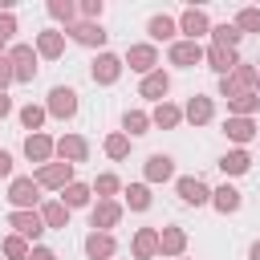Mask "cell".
Returning <instances> with one entry per match:
<instances>
[{
	"instance_id": "ac0fdd59",
	"label": "cell",
	"mask_w": 260,
	"mask_h": 260,
	"mask_svg": "<svg viewBox=\"0 0 260 260\" xmlns=\"http://www.w3.org/2000/svg\"><path fill=\"white\" fill-rule=\"evenodd\" d=\"M207 61H211V69H215V73H223V77L240 65V61H236V49H219V45H211V49H207Z\"/></svg>"
},
{
	"instance_id": "cb8c5ba5",
	"label": "cell",
	"mask_w": 260,
	"mask_h": 260,
	"mask_svg": "<svg viewBox=\"0 0 260 260\" xmlns=\"http://www.w3.org/2000/svg\"><path fill=\"white\" fill-rule=\"evenodd\" d=\"M167 89H171V77L167 73H146L142 77V98H167Z\"/></svg>"
},
{
	"instance_id": "5b68a950",
	"label": "cell",
	"mask_w": 260,
	"mask_h": 260,
	"mask_svg": "<svg viewBox=\"0 0 260 260\" xmlns=\"http://www.w3.org/2000/svg\"><path fill=\"white\" fill-rule=\"evenodd\" d=\"M49 114H53V118H73V114H77V93H73L69 85H57V89L49 93Z\"/></svg>"
},
{
	"instance_id": "e575fe53",
	"label": "cell",
	"mask_w": 260,
	"mask_h": 260,
	"mask_svg": "<svg viewBox=\"0 0 260 260\" xmlns=\"http://www.w3.org/2000/svg\"><path fill=\"white\" fill-rule=\"evenodd\" d=\"M256 106H260V93H244V98L228 102V110H236V118H248V114H252Z\"/></svg>"
},
{
	"instance_id": "f6af8a7d",
	"label": "cell",
	"mask_w": 260,
	"mask_h": 260,
	"mask_svg": "<svg viewBox=\"0 0 260 260\" xmlns=\"http://www.w3.org/2000/svg\"><path fill=\"white\" fill-rule=\"evenodd\" d=\"M28 260H57V256H53L49 248H32V252H28Z\"/></svg>"
},
{
	"instance_id": "9a60e30c",
	"label": "cell",
	"mask_w": 260,
	"mask_h": 260,
	"mask_svg": "<svg viewBox=\"0 0 260 260\" xmlns=\"http://www.w3.org/2000/svg\"><path fill=\"white\" fill-rule=\"evenodd\" d=\"M179 28L187 32V41H195L199 32H207V12H203V8H187V12L179 16Z\"/></svg>"
},
{
	"instance_id": "52a82bcc",
	"label": "cell",
	"mask_w": 260,
	"mask_h": 260,
	"mask_svg": "<svg viewBox=\"0 0 260 260\" xmlns=\"http://www.w3.org/2000/svg\"><path fill=\"white\" fill-rule=\"evenodd\" d=\"M118 219H122V207H118L114 199H102V203L89 211V228H93V232H106V228H114Z\"/></svg>"
},
{
	"instance_id": "4316f807",
	"label": "cell",
	"mask_w": 260,
	"mask_h": 260,
	"mask_svg": "<svg viewBox=\"0 0 260 260\" xmlns=\"http://www.w3.org/2000/svg\"><path fill=\"white\" fill-rule=\"evenodd\" d=\"M211 203L228 215V211H240V191L236 187H219V191H211Z\"/></svg>"
},
{
	"instance_id": "681fc988",
	"label": "cell",
	"mask_w": 260,
	"mask_h": 260,
	"mask_svg": "<svg viewBox=\"0 0 260 260\" xmlns=\"http://www.w3.org/2000/svg\"><path fill=\"white\" fill-rule=\"evenodd\" d=\"M256 85H260V81H256Z\"/></svg>"
},
{
	"instance_id": "83f0119b",
	"label": "cell",
	"mask_w": 260,
	"mask_h": 260,
	"mask_svg": "<svg viewBox=\"0 0 260 260\" xmlns=\"http://www.w3.org/2000/svg\"><path fill=\"white\" fill-rule=\"evenodd\" d=\"M41 219H45V228H65V223H69V207H65V203H45Z\"/></svg>"
},
{
	"instance_id": "30bf717a",
	"label": "cell",
	"mask_w": 260,
	"mask_h": 260,
	"mask_svg": "<svg viewBox=\"0 0 260 260\" xmlns=\"http://www.w3.org/2000/svg\"><path fill=\"white\" fill-rule=\"evenodd\" d=\"M8 199H12V207H16V211L32 207V203H37V179H12Z\"/></svg>"
},
{
	"instance_id": "6da1fadb",
	"label": "cell",
	"mask_w": 260,
	"mask_h": 260,
	"mask_svg": "<svg viewBox=\"0 0 260 260\" xmlns=\"http://www.w3.org/2000/svg\"><path fill=\"white\" fill-rule=\"evenodd\" d=\"M256 81H260L256 65H244V61H240V65L223 77V85H219V89H223V98H228V102H236V98H244V93H256Z\"/></svg>"
},
{
	"instance_id": "60d3db41",
	"label": "cell",
	"mask_w": 260,
	"mask_h": 260,
	"mask_svg": "<svg viewBox=\"0 0 260 260\" xmlns=\"http://www.w3.org/2000/svg\"><path fill=\"white\" fill-rule=\"evenodd\" d=\"M12 81H16V69H12L8 57H0V93H4V85H12Z\"/></svg>"
},
{
	"instance_id": "c3c4849f",
	"label": "cell",
	"mask_w": 260,
	"mask_h": 260,
	"mask_svg": "<svg viewBox=\"0 0 260 260\" xmlns=\"http://www.w3.org/2000/svg\"><path fill=\"white\" fill-rule=\"evenodd\" d=\"M0 45H4V41H0Z\"/></svg>"
},
{
	"instance_id": "836d02e7",
	"label": "cell",
	"mask_w": 260,
	"mask_h": 260,
	"mask_svg": "<svg viewBox=\"0 0 260 260\" xmlns=\"http://www.w3.org/2000/svg\"><path fill=\"white\" fill-rule=\"evenodd\" d=\"M236 28H240V32H260V8H240Z\"/></svg>"
},
{
	"instance_id": "7bdbcfd3",
	"label": "cell",
	"mask_w": 260,
	"mask_h": 260,
	"mask_svg": "<svg viewBox=\"0 0 260 260\" xmlns=\"http://www.w3.org/2000/svg\"><path fill=\"white\" fill-rule=\"evenodd\" d=\"M81 12H85V20H93V24H98V16H102V0H85V4H81Z\"/></svg>"
},
{
	"instance_id": "8992f818",
	"label": "cell",
	"mask_w": 260,
	"mask_h": 260,
	"mask_svg": "<svg viewBox=\"0 0 260 260\" xmlns=\"http://www.w3.org/2000/svg\"><path fill=\"white\" fill-rule=\"evenodd\" d=\"M57 154H61V162H85L89 158V142L85 138H77V134H65L61 142H57Z\"/></svg>"
},
{
	"instance_id": "484cf974",
	"label": "cell",
	"mask_w": 260,
	"mask_h": 260,
	"mask_svg": "<svg viewBox=\"0 0 260 260\" xmlns=\"http://www.w3.org/2000/svg\"><path fill=\"white\" fill-rule=\"evenodd\" d=\"M219 167H223V175H244L252 167V158H248V150H228L219 158Z\"/></svg>"
},
{
	"instance_id": "ee69618b",
	"label": "cell",
	"mask_w": 260,
	"mask_h": 260,
	"mask_svg": "<svg viewBox=\"0 0 260 260\" xmlns=\"http://www.w3.org/2000/svg\"><path fill=\"white\" fill-rule=\"evenodd\" d=\"M8 175H12V154L0 150V179H8Z\"/></svg>"
},
{
	"instance_id": "7a4b0ae2",
	"label": "cell",
	"mask_w": 260,
	"mask_h": 260,
	"mask_svg": "<svg viewBox=\"0 0 260 260\" xmlns=\"http://www.w3.org/2000/svg\"><path fill=\"white\" fill-rule=\"evenodd\" d=\"M73 183V167L69 162H45L41 171H37V187H69Z\"/></svg>"
},
{
	"instance_id": "d6a6232c",
	"label": "cell",
	"mask_w": 260,
	"mask_h": 260,
	"mask_svg": "<svg viewBox=\"0 0 260 260\" xmlns=\"http://www.w3.org/2000/svg\"><path fill=\"white\" fill-rule=\"evenodd\" d=\"M89 203V187L85 183H69L65 187V207H85Z\"/></svg>"
},
{
	"instance_id": "d590c367",
	"label": "cell",
	"mask_w": 260,
	"mask_h": 260,
	"mask_svg": "<svg viewBox=\"0 0 260 260\" xmlns=\"http://www.w3.org/2000/svg\"><path fill=\"white\" fill-rule=\"evenodd\" d=\"M106 154H110V158H126V154H130V138H126V134H110V138H106Z\"/></svg>"
},
{
	"instance_id": "d6986e66",
	"label": "cell",
	"mask_w": 260,
	"mask_h": 260,
	"mask_svg": "<svg viewBox=\"0 0 260 260\" xmlns=\"http://www.w3.org/2000/svg\"><path fill=\"white\" fill-rule=\"evenodd\" d=\"M223 134L232 142H248V138H256V122L252 118H228L223 122Z\"/></svg>"
},
{
	"instance_id": "d4e9b609",
	"label": "cell",
	"mask_w": 260,
	"mask_h": 260,
	"mask_svg": "<svg viewBox=\"0 0 260 260\" xmlns=\"http://www.w3.org/2000/svg\"><path fill=\"white\" fill-rule=\"evenodd\" d=\"M179 118H183V110H179V106H171V102H158V110L150 114V122H154V126H162V130L179 126Z\"/></svg>"
},
{
	"instance_id": "5bb4252c",
	"label": "cell",
	"mask_w": 260,
	"mask_h": 260,
	"mask_svg": "<svg viewBox=\"0 0 260 260\" xmlns=\"http://www.w3.org/2000/svg\"><path fill=\"white\" fill-rule=\"evenodd\" d=\"M179 199L199 207V203H207V199H211V191H207V183H203V179H179Z\"/></svg>"
},
{
	"instance_id": "7402d4cb",
	"label": "cell",
	"mask_w": 260,
	"mask_h": 260,
	"mask_svg": "<svg viewBox=\"0 0 260 260\" xmlns=\"http://www.w3.org/2000/svg\"><path fill=\"white\" fill-rule=\"evenodd\" d=\"M61 49H65V37H61L57 28H45V32L37 37V53H41V57H61Z\"/></svg>"
},
{
	"instance_id": "603a6c76",
	"label": "cell",
	"mask_w": 260,
	"mask_h": 260,
	"mask_svg": "<svg viewBox=\"0 0 260 260\" xmlns=\"http://www.w3.org/2000/svg\"><path fill=\"white\" fill-rule=\"evenodd\" d=\"M154 252H158V232H154V228H142V232L134 236V256H138V260H150Z\"/></svg>"
},
{
	"instance_id": "ab89813d",
	"label": "cell",
	"mask_w": 260,
	"mask_h": 260,
	"mask_svg": "<svg viewBox=\"0 0 260 260\" xmlns=\"http://www.w3.org/2000/svg\"><path fill=\"white\" fill-rule=\"evenodd\" d=\"M118 187H122V183H118V175H98V179H93V191H98L102 199H110Z\"/></svg>"
},
{
	"instance_id": "b9f144b4",
	"label": "cell",
	"mask_w": 260,
	"mask_h": 260,
	"mask_svg": "<svg viewBox=\"0 0 260 260\" xmlns=\"http://www.w3.org/2000/svg\"><path fill=\"white\" fill-rule=\"evenodd\" d=\"M16 32V20H12V12H0V41H8Z\"/></svg>"
},
{
	"instance_id": "7c38bea8",
	"label": "cell",
	"mask_w": 260,
	"mask_h": 260,
	"mask_svg": "<svg viewBox=\"0 0 260 260\" xmlns=\"http://www.w3.org/2000/svg\"><path fill=\"white\" fill-rule=\"evenodd\" d=\"M114 248H118V244H114V236H106V232H89V236H85V256H89V260H110Z\"/></svg>"
},
{
	"instance_id": "8fae6325",
	"label": "cell",
	"mask_w": 260,
	"mask_h": 260,
	"mask_svg": "<svg viewBox=\"0 0 260 260\" xmlns=\"http://www.w3.org/2000/svg\"><path fill=\"white\" fill-rule=\"evenodd\" d=\"M69 37L77 41V45H106V28L102 24H93V20H81V24H69Z\"/></svg>"
},
{
	"instance_id": "44dd1931",
	"label": "cell",
	"mask_w": 260,
	"mask_h": 260,
	"mask_svg": "<svg viewBox=\"0 0 260 260\" xmlns=\"http://www.w3.org/2000/svg\"><path fill=\"white\" fill-rule=\"evenodd\" d=\"M187 248V236H183V228H162L158 232V252H167V256H179Z\"/></svg>"
},
{
	"instance_id": "2e32d148",
	"label": "cell",
	"mask_w": 260,
	"mask_h": 260,
	"mask_svg": "<svg viewBox=\"0 0 260 260\" xmlns=\"http://www.w3.org/2000/svg\"><path fill=\"white\" fill-rule=\"evenodd\" d=\"M187 122H195V126H203V122H211V114H215V106H211V98H203V93H195L191 102H187Z\"/></svg>"
},
{
	"instance_id": "8d00e7d4",
	"label": "cell",
	"mask_w": 260,
	"mask_h": 260,
	"mask_svg": "<svg viewBox=\"0 0 260 260\" xmlns=\"http://www.w3.org/2000/svg\"><path fill=\"white\" fill-rule=\"evenodd\" d=\"M4 256H8V260H28V244H24V236H8V240H4Z\"/></svg>"
},
{
	"instance_id": "3957f363",
	"label": "cell",
	"mask_w": 260,
	"mask_h": 260,
	"mask_svg": "<svg viewBox=\"0 0 260 260\" xmlns=\"http://www.w3.org/2000/svg\"><path fill=\"white\" fill-rule=\"evenodd\" d=\"M89 73H93V81H98V85H114V81H118V73H122V57H114V53H98Z\"/></svg>"
},
{
	"instance_id": "4dcf8cb0",
	"label": "cell",
	"mask_w": 260,
	"mask_h": 260,
	"mask_svg": "<svg viewBox=\"0 0 260 260\" xmlns=\"http://www.w3.org/2000/svg\"><path fill=\"white\" fill-rule=\"evenodd\" d=\"M122 126H126L130 134H146V126H150V114H142V110H126V114H122Z\"/></svg>"
},
{
	"instance_id": "e0dca14e",
	"label": "cell",
	"mask_w": 260,
	"mask_h": 260,
	"mask_svg": "<svg viewBox=\"0 0 260 260\" xmlns=\"http://www.w3.org/2000/svg\"><path fill=\"white\" fill-rule=\"evenodd\" d=\"M175 175V158L171 154H150L146 158V179L150 183H162V179H171Z\"/></svg>"
},
{
	"instance_id": "7dc6e473",
	"label": "cell",
	"mask_w": 260,
	"mask_h": 260,
	"mask_svg": "<svg viewBox=\"0 0 260 260\" xmlns=\"http://www.w3.org/2000/svg\"><path fill=\"white\" fill-rule=\"evenodd\" d=\"M248 256H252V260H260V240L252 244V252H248Z\"/></svg>"
},
{
	"instance_id": "bcb514c9",
	"label": "cell",
	"mask_w": 260,
	"mask_h": 260,
	"mask_svg": "<svg viewBox=\"0 0 260 260\" xmlns=\"http://www.w3.org/2000/svg\"><path fill=\"white\" fill-rule=\"evenodd\" d=\"M8 114H12V102H8L4 93H0V118H8Z\"/></svg>"
},
{
	"instance_id": "f546056e",
	"label": "cell",
	"mask_w": 260,
	"mask_h": 260,
	"mask_svg": "<svg viewBox=\"0 0 260 260\" xmlns=\"http://www.w3.org/2000/svg\"><path fill=\"white\" fill-rule=\"evenodd\" d=\"M211 32H215V45H219V49H236V45H240V37H244L236 24H215Z\"/></svg>"
},
{
	"instance_id": "9c48e42d",
	"label": "cell",
	"mask_w": 260,
	"mask_h": 260,
	"mask_svg": "<svg viewBox=\"0 0 260 260\" xmlns=\"http://www.w3.org/2000/svg\"><path fill=\"white\" fill-rule=\"evenodd\" d=\"M126 65H130V69H138V73H154L158 53H154L150 45H130V49H126Z\"/></svg>"
},
{
	"instance_id": "ffe728a7",
	"label": "cell",
	"mask_w": 260,
	"mask_h": 260,
	"mask_svg": "<svg viewBox=\"0 0 260 260\" xmlns=\"http://www.w3.org/2000/svg\"><path fill=\"white\" fill-rule=\"evenodd\" d=\"M53 150H57V146H53V138H45V134H28V138H24V154H28L32 162H45Z\"/></svg>"
},
{
	"instance_id": "277c9868",
	"label": "cell",
	"mask_w": 260,
	"mask_h": 260,
	"mask_svg": "<svg viewBox=\"0 0 260 260\" xmlns=\"http://www.w3.org/2000/svg\"><path fill=\"white\" fill-rule=\"evenodd\" d=\"M8 61H12V69H16V81H32V77H37V53H32L28 45H16V49L8 53Z\"/></svg>"
},
{
	"instance_id": "f1b7e54d",
	"label": "cell",
	"mask_w": 260,
	"mask_h": 260,
	"mask_svg": "<svg viewBox=\"0 0 260 260\" xmlns=\"http://www.w3.org/2000/svg\"><path fill=\"white\" fill-rule=\"evenodd\" d=\"M146 28H150V37H154V41H171L179 24H175L171 16H150V24H146Z\"/></svg>"
},
{
	"instance_id": "74e56055",
	"label": "cell",
	"mask_w": 260,
	"mask_h": 260,
	"mask_svg": "<svg viewBox=\"0 0 260 260\" xmlns=\"http://www.w3.org/2000/svg\"><path fill=\"white\" fill-rule=\"evenodd\" d=\"M20 122H24V130H32V134H37V130H41V122H45V110H41V106H24V110H20Z\"/></svg>"
},
{
	"instance_id": "f35d334b",
	"label": "cell",
	"mask_w": 260,
	"mask_h": 260,
	"mask_svg": "<svg viewBox=\"0 0 260 260\" xmlns=\"http://www.w3.org/2000/svg\"><path fill=\"white\" fill-rule=\"evenodd\" d=\"M49 12H53L57 20H65V24H73V16H77V8H73L69 0H49Z\"/></svg>"
},
{
	"instance_id": "1f68e13d",
	"label": "cell",
	"mask_w": 260,
	"mask_h": 260,
	"mask_svg": "<svg viewBox=\"0 0 260 260\" xmlns=\"http://www.w3.org/2000/svg\"><path fill=\"white\" fill-rule=\"evenodd\" d=\"M126 203H130L134 211H146V207H150V191H146V183H134V187H126Z\"/></svg>"
},
{
	"instance_id": "ba28073f",
	"label": "cell",
	"mask_w": 260,
	"mask_h": 260,
	"mask_svg": "<svg viewBox=\"0 0 260 260\" xmlns=\"http://www.w3.org/2000/svg\"><path fill=\"white\" fill-rule=\"evenodd\" d=\"M203 61V49H199V41H175L171 45V65H183V69H191V65H199Z\"/></svg>"
},
{
	"instance_id": "4fadbf2b",
	"label": "cell",
	"mask_w": 260,
	"mask_h": 260,
	"mask_svg": "<svg viewBox=\"0 0 260 260\" xmlns=\"http://www.w3.org/2000/svg\"><path fill=\"white\" fill-rule=\"evenodd\" d=\"M8 223L16 228V236H41V232H45V219H41L37 211H12Z\"/></svg>"
}]
</instances>
